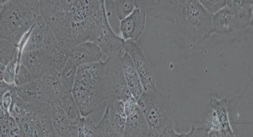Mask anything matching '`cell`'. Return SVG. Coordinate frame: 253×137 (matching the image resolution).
Listing matches in <instances>:
<instances>
[{
  "mask_svg": "<svg viewBox=\"0 0 253 137\" xmlns=\"http://www.w3.org/2000/svg\"><path fill=\"white\" fill-rule=\"evenodd\" d=\"M108 21L105 1L67 0L65 20L56 37L69 51L84 42L96 43Z\"/></svg>",
  "mask_w": 253,
  "mask_h": 137,
  "instance_id": "1",
  "label": "cell"
},
{
  "mask_svg": "<svg viewBox=\"0 0 253 137\" xmlns=\"http://www.w3.org/2000/svg\"><path fill=\"white\" fill-rule=\"evenodd\" d=\"M104 78L105 62L81 65L77 68L72 94L82 117L105 112L108 102Z\"/></svg>",
  "mask_w": 253,
  "mask_h": 137,
  "instance_id": "2",
  "label": "cell"
},
{
  "mask_svg": "<svg viewBox=\"0 0 253 137\" xmlns=\"http://www.w3.org/2000/svg\"><path fill=\"white\" fill-rule=\"evenodd\" d=\"M0 37L19 46L41 17L38 0L1 1Z\"/></svg>",
  "mask_w": 253,
  "mask_h": 137,
  "instance_id": "3",
  "label": "cell"
},
{
  "mask_svg": "<svg viewBox=\"0 0 253 137\" xmlns=\"http://www.w3.org/2000/svg\"><path fill=\"white\" fill-rule=\"evenodd\" d=\"M137 104L149 128L157 135L174 130L177 103L162 89L144 92Z\"/></svg>",
  "mask_w": 253,
  "mask_h": 137,
  "instance_id": "4",
  "label": "cell"
},
{
  "mask_svg": "<svg viewBox=\"0 0 253 137\" xmlns=\"http://www.w3.org/2000/svg\"><path fill=\"white\" fill-rule=\"evenodd\" d=\"M213 15L199 0H178L175 23L196 45H201L213 33Z\"/></svg>",
  "mask_w": 253,
  "mask_h": 137,
  "instance_id": "5",
  "label": "cell"
},
{
  "mask_svg": "<svg viewBox=\"0 0 253 137\" xmlns=\"http://www.w3.org/2000/svg\"><path fill=\"white\" fill-rule=\"evenodd\" d=\"M17 123L22 137H59L51 122L50 103H29Z\"/></svg>",
  "mask_w": 253,
  "mask_h": 137,
  "instance_id": "6",
  "label": "cell"
},
{
  "mask_svg": "<svg viewBox=\"0 0 253 137\" xmlns=\"http://www.w3.org/2000/svg\"><path fill=\"white\" fill-rule=\"evenodd\" d=\"M105 94L107 102L134 99L126 86L123 73L122 57H108L105 61Z\"/></svg>",
  "mask_w": 253,
  "mask_h": 137,
  "instance_id": "7",
  "label": "cell"
},
{
  "mask_svg": "<svg viewBox=\"0 0 253 137\" xmlns=\"http://www.w3.org/2000/svg\"><path fill=\"white\" fill-rule=\"evenodd\" d=\"M125 50L132 60L144 92L158 89V80L154 68L143 50L139 48V44L132 40L125 41Z\"/></svg>",
  "mask_w": 253,
  "mask_h": 137,
  "instance_id": "8",
  "label": "cell"
},
{
  "mask_svg": "<svg viewBox=\"0 0 253 137\" xmlns=\"http://www.w3.org/2000/svg\"><path fill=\"white\" fill-rule=\"evenodd\" d=\"M137 6L155 19L175 23L178 0H139Z\"/></svg>",
  "mask_w": 253,
  "mask_h": 137,
  "instance_id": "9",
  "label": "cell"
},
{
  "mask_svg": "<svg viewBox=\"0 0 253 137\" xmlns=\"http://www.w3.org/2000/svg\"><path fill=\"white\" fill-rule=\"evenodd\" d=\"M146 16L147 14L137 6L129 16L121 20L119 32L125 41L132 40L137 42L139 40L145 29Z\"/></svg>",
  "mask_w": 253,
  "mask_h": 137,
  "instance_id": "10",
  "label": "cell"
},
{
  "mask_svg": "<svg viewBox=\"0 0 253 137\" xmlns=\"http://www.w3.org/2000/svg\"><path fill=\"white\" fill-rule=\"evenodd\" d=\"M21 64L32 73L33 80H40L52 66V58L43 50L22 53Z\"/></svg>",
  "mask_w": 253,
  "mask_h": 137,
  "instance_id": "11",
  "label": "cell"
},
{
  "mask_svg": "<svg viewBox=\"0 0 253 137\" xmlns=\"http://www.w3.org/2000/svg\"><path fill=\"white\" fill-rule=\"evenodd\" d=\"M96 44L100 47L105 56V61L108 57H123L126 52L125 40L114 32L113 28H111L109 24V21L106 23Z\"/></svg>",
  "mask_w": 253,
  "mask_h": 137,
  "instance_id": "12",
  "label": "cell"
},
{
  "mask_svg": "<svg viewBox=\"0 0 253 137\" xmlns=\"http://www.w3.org/2000/svg\"><path fill=\"white\" fill-rule=\"evenodd\" d=\"M71 59L79 67L81 65L105 62L100 47L94 42H84L70 50Z\"/></svg>",
  "mask_w": 253,
  "mask_h": 137,
  "instance_id": "13",
  "label": "cell"
},
{
  "mask_svg": "<svg viewBox=\"0 0 253 137\" xmlns=\"http://www.w3.org/2000/svg\"><path fill=\"white\" fill-rule=\"evenodd\" d=\"M41 80L45 97L49 102L61 100L65 95L62 70L51 66Z\"/></svg>",
  "mask_w": 253,
  "mask_h": 137,
  "instance_id": "14",
  "label": "cell"
},
{
  "mask_svg": "<svg viewBox=\"0 0 253 137\" xmlns=\"http://www.w3.org/2000/svg\"><path fill=\"white\" fill-rule=\"evenodd\" d=\"M123 137H158V135L149 128L138 108L126 116V128Z\"/></svg>",
  "mask_w": 253,
  "mask_h": 137,
  "instance_id": "15",
  "label": "cell"
},
{
  "mask_svg": "<svg viewBox=\"0 0 253 137\" xmlns=\"http://www.w3.org/2000/svg\"><path fill=\"white\" fill-rule=\"evenodd\" d=\"M125 102L112 101L108 103L106 112L108 114V123L116 135L123 137L126 128V115L124 110Z\"/></svg>",
  "mask_w": 253,
  "mask_h": 137,
  "instance_id": "16",
  "label": "cell"
},
{
  "mask_svg": "<svg viewBox=\"0 0 253 137\" xmlns=\"http://www.w3.org/2000/svg\"><path fill=\"white\" fill-rule=\"evenodd\" d=\"M122 64H123V73H124L127 89L132 95L133 98L138 101L144 93V89L141 84L139 74L133 64L132 60L126 52H125V54L122 57Z\"/></svg>",
  "mask_w": 253,
  "mask_h": 137,
  "instance_id": "17",
  "label": "cell"
},
{
  "mask_svg": "<svg viewBox=\"0 0 253 137\" xmlns=\"http://www.w3.org/2000/svg\"><path fill=\"white\" fill-rule=\"evenodd\" d=\"M209 107L215 111L220 123V135L221 137H237L234 130L230 124L228 101L226 98L213 97L209 101Z\"/></svg>",
  "mask_w": 253,
  "mask_h": 137,
  "instance_id": "18",
  "label": "cell"
},
{
  "mask_svg": "<svg viewBox=\"0 0 253 137\" xmlns=\"http://www.w3.org/2000/svg\"><path fill=\"white\" fill-rule=\"evenodd\" d=\"M15 91L18 97L28 103H50L45 97L41 80H33L24 85L16 86Z\"/></svg>",
  "mask_w": 253,
  "mask_h": 137,
  "instance_id": "19",
  "label": "cell"
},
{
  "mask_svg": "<svg viewBox=\"0 0 253 137\" xmlns=\"http://www.w3.org/2000/svg\"><path fill=\"white\" fill-rule=\"evenodd\" d=\"M213 31L219 35H230L235 32L234 14L226 6L212 18Z\"/></svg>",
  "mask_w": 253,
  "mask_h": 137,
  "instance_id": "20",
  "label": "cell"
},
{
  "mask_svg": "<svg viewBox=\"0 0 253 137\" xmlns=\"http://www.w3.org/2000/svg\"><path fill=\"white\" fill-rule=\"evenodd\" d=\"M50 108H51V122H52L53 128L56 132L58 137H63L71 127V125L65 112L63 111L61 101L50 102Z\"/></svg>",
  "mask_w": 253,
  "mask_h": 137,
  "instance_id": "21",
  "label": "cell"
},
{
  "mask_svg": "<svg viewBox=\"0 0 253 137\" xmlns=\"http://www.w3.org/2000/svg\"><path fill=\"white\" fill-rule=\"evenodd\" d=\"M107 14H114L116 18L121 22L126 19L137 7L136 1L133 0H112L105 1Z\"/></svg>",
  "mask_w": 253,
  "mask_h": 137,
  "instance_id": "22",
  "label": "cell"
},
{
  "mask_svg": "<svg viewBox=\"0 0 253 137\" xmlns=\"http://www.w3.org/2000/svg\"><path fill=\"white\" fill-rule=\"evenodd\" d=\"M46 27H47V25H46L44 20L41 16L39 18L38 21L36 22V24L32 28L31 35L28 38V41H27L25 47H24L23 52L42 50Z\"/></svg>",
  "mask_w": 253,
  "mask_h": 137,
  "instance_id": "23",
  "label": "cell"
},
{
  "mask_svg": "<svg viewBox=\"0 0 253 137\" xmlns=\"http://www.w3.org/2000/svg\"><path fill=\"white\" fill-rule=\"evenodd\" d=\"M60 101L63 106V111L68 118L70 125L78 126L82 119V115L72 93L65 94Z\"/></svg>",
  "mask_w": 253,
  "mask_h": 137,
  "instance_id": "24",
  "label": "cell"
},
{
  "mask_svg": "<svg viewBox=\"0 0 253 137\" xmlns=\"http://www.w3.org/2000/svg\"><path fill=\"white\" fill-rule=\"evenodd\" d=\"M42 50H44L45 52L48 53L51 58L59 56L64 51H69V50H64L61 46L56 35L48 26L46 27V30H45L44 38H43Z\"/></svg>",
  "mask_w": 253,
  "mask_h": 137,
  "instance_id": "25",
  "label": "cell"
},
{
  "mask_svg": "<svg viewBox=\"0 0 253 137\" xmlns=\"http://www.w3.org/2000/svg\"><path fill=\"white\" fill-rule=\"evenodd\" d=\"M19 56L18 45L12 43L7 40H0V65L1 70H3L6 66Z\"/></svg>",
  "mask_w": 253,
  "mask_h": 137,
  "instance_id": "26",
  "label": "cell"
},
{
  "mask_svg": "<svg viewBox=\"0 0 253 137\" xmlns=\"http://www.w3.org/2000/svg\"><path fill=\"white\" fill-rule=\"evenodd\" d=\"M253 4L252 3L234 13L235 31L244 30L253 25Z\"/></svg>",
  "mask_w": 253,
  "mask_h": 137,
  "instance_id": "27",
  "label": "cell"
},
{
  "mask_svg": "<svg viewBox=\"0 0 253 137\" xmlns=\"http://www.w3.org/2000/svg\"><path fill=\"white\" fill-rule=\"evenodd\" d=\"M77 68H78V66L71 59L68 58V61H67V63L63 68V71H62V78H63V86H64L65 94L72 93L75 80H76Z\"/></svg>",
  "mask_w": 253,
  "mask_h": 137,
  "instance_id": "28",
  "label": "cell"
},
{
  "mask_svg": "<svg viewBox=\"0 0 253 137\" xmlns=\"http://www.w3.org/2000/svg\"><path fill=\"white\" fill-rule=\"evenodd\" d=\"M96 123L88 117H82L78 125V137H96Z\"/></svg>",
  "mask_w": 253,
  "mask_h": 137,
  "instance_id": "29",
  "label": "cell"
},
{
  "mask_svg": "<svg viewBox=\"0 0 253 137\" xmlns=\"http://www.w3.org/2000/svg\"><path fill=\"white\" fill-rule=\"evenodd\" d=\"M20 63L21 60H19L18 56L12 63H9L6 68L1 70V81H5L7 84H15L17 69Z\"/></svg>",
  "mask_w": 253,
  "mask_h": 137,
  "instance_id": "30",
  "label": "cell"
},
{
  "mask_svg": "<svg viewBox=\"0 0 253 137\" xmlns=\"http://www.w3.org/2000/svg\"><path fill=\"white\" fill-rule=\"evenodd\" d=\"M95 131H96V137H121L116 135L114 132L112 131L108 123V114L106 111L104 112L99 122L97 123Z\"/></svg>",
  "mask_w": 253,
  "mask_h": 137,
  "instance_id": "31",
  "label": "cell"
},
{
  "mask_svg": "<svg viewBox=\"0 0 253 137\" xmlns=\"http://www.w3.org/2000/svg\"><path fill=\"white\" fill-rule=\"evenodd\" d=\"M171 137H208V129L205 124L193 125L187 133H177L172 130Z\"/></svg>",
  "mask_w": 253,
  "mask_h": 137,
  "instance_id": "32",
  "label": "cell"
},
{
  "mask_svg": "<svg viewBox=\"0 0 253 137\" xmlns=\"http://www.w3.org/2000/svg\"><path fill=\"white\" fill-rule=\"evenodd\" d=\"M33 81V77L32 73L29 71V69L26 68L24 65L21 63L19 64L18 69H17V74H16V79H15V85L16 86H21L27 84L29 82Z\"/></svg>",
  "mask_w": 253,
  "mask_h": 137,
  "instance_id": "33",
  "label": "cell"
},
{
  "mask_svg": "<svg viewBox=\"0 0 253 137\" xmlns=\"http://www.w3.org/2000/svg\"><path fill=\"white\" fill-rule=\"evenodd\" d=\"M199 2L212 15L227 6V0H199Z\"/></svg>",
  "mask_w": 253,
  "mask_h": 137,
  "instance_id": "34",
  "label": "cell"
},
{
  "mask_svg": "<svg viewBox=\"0 0 253 137\" xmlns=\"http://www.w3.org/2000/svg\"><path fill=\"white\" fill-rule=\"evenodd\" d=\"M208 130L211 131H220V123L217 114L215 113V111L211 110V112L209 113L206 123H204Z\"/></svg>",
  "mask_w": 253,
  "mask_h": 137,
  "instance_id": "35",
  "label": "cell"
},
{
  "mask_svg": "<svg viewBox=\"0 0 253 137\" xmlns=\"http://www.w3.org/2000/svg\"><path fill=\"white\" fill-rule=\"evenodd\" d=\"M252 3V0H227V6L234 14Z\"/></svg>",
  "mask_w": 253,
  "mask_h": 137,
  "instance_id": "36",
  "label": "cell"
},
{
  "mask_svg": "<svg viewBox=\"0 0 253 137\" xmlns=\"http://www.w3.org/2000/svg\"><path fill=\"white\" fill-rule=\"evenodd\" d=\"M208 137H221L220 132L208 130Z\"/></svg>",
  "mask_w": 253,
  "mask_h": 137,
  "instance_id": "37",
  "label": "cell"
}]
</instances>
